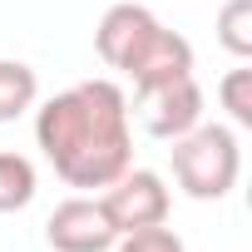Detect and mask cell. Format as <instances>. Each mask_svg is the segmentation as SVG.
<instances>
[{"label":"cell","instance_id":"obj_5","mask_svg":"<svg viewBox=\"0 0 252 252\" xmlns=\"http://www.w3.org/2000/svg\"><path fill=\"white\" fill-rule=\"evenodd\" d=\"M139 114H144V129H149L154 139L173 144V139H183L188 129H198V124H203V89H198L193 74L168 79V84L139 94Z\"/></svg>","mask_w":252,"mask_h":252},{"label":"cell","instance_id":"obj_12","mask_svg":"<svg viewBox=\"0 0 252 252\" xmlns=\"http://www.w3.org/2000/svg\"><path fill=\"white\" fill-rule=\"evenodd\" d=\"M114 252H188V247H183V237H178L173 227L154 222V227H134V232H119Z\"/></svg>","mask_w":252,"mask_h":252},{"label":"cell","instance_id":"obj_8","mask_svg":"<svg viewBox=\"0 0 252 252\" xmlns=\"http://www.w3.org/2000/svg\"><path fill=\"white\" fill-rule=\"evenodd\" d=\"M40 99V79L25 60H0V124L20 119L25 109H35Z\"/></svg>","mask_w":252,"mask_h":252},{"label":"cell","instance_id":"obj_6","mask_svg":"<svg viewBox=\"0 0 252 252\" xmlns=\"http://www.w3.org/2000/svg\"><path fill=\"white\" fill-rule=\"evenodd\" d=\"M124 74L134 79V89H139V94H149V89H158V84H168V79L193 74V45H188L183 35H173L168 25H154V30H149V40L129 55Z\"/></svg>","mask_w":252,"mask_h":252},{"label":"cell","instance_id":"obj_2","mask_svg":"<svg viewBox=\"0 0 252 252\" xmlns=\"http://www.w3.org/2000/svg\"><path fill=\"white\" fill-rule=\"evenodd\" d=\"M173 178L188 198L198 203H218L237 188V173H242V149H237V134L227 124H198L183 139H173Z\"/></svg>","mask_w":252,"mask_h":252},{"label":"cell","instance_id":"obj_1","mask_svg":"<svg viewBox=\"0 0 252 252\" xmlns=\"http://www.w3.org/2000/svg\"><path fill=\"white\" fill-rule=\"evenodd\" d=\"M35 144L69 188H109L134 163L129 99L114 79H79L35 109Z\"/></svg>","mask_w":252,"mask_h":252},{"label":"cell","instance_id":"obj_3","mask_svg":"<svg viewBox=\"0 0 252 252\" xmlns=\"http://www.w3.org/2000/svg\"><path fill=\"white\" fill-rule=\"evenodd\" d=\"M99 208L109 213L114 232H134V227L168 222L173 198H168V188H163V178H158L154 168H134V163H129V168L99 193Z\"/></svg>","mask_w":252,"mask_h":252},{"label":"cell","instance_id":"obj_7","mask_svg":"<svg viewBox=\"0 0 252 252\" xmlns=\"http://www.w3.org/2000/svg\"><path fill=\"white\" fill-rule=\"evenodd\" d=\"M154 25H158V15H154L149 5H134V0H119V5H109L104 20H99V30H94V50H99V60H104L109 69H124V64H129V55L149 40Z\"/></svg>","mask_w":252,"mask_h":252},{"label":"cell","instance_id":"obj_11","mask_svg":"<svg viewBox=\"0 0 252 252\" xmlns=\"http://www.w3.org/2000/svg\"><path fill=\"white\" fill-rule=\"evenodd\" d=\"M218 99H222V109L232 114L237 129H252V69H247V64H237V69L222 74Z\"/></svg>","mask_w":252,"mask_h":252},{"label":"cell","instance_id":"obj_10","mask_svg":"<svg viewBox=\"0 0 252 252\" xmlns=\"http://www.w3.org/2000/svg\"><path fill=\"white\" fill-rule=\"evenodd\" d=\"M218 40L237 60H252V0H227L218 10Z\"/></svg>","mask_w":252,"mask_h":252},{"label":"cell","instance_id":"obj_9","mask_svg":"<svg viewBox=\"0 0 252 252\" xmlns=\"http://www.w3.org/2000/svg\"><path fill=\"white\" fill-rule=\"evenodd\" d=\"M35 163L25 154H0V213H20L35 203Z\"/></svg>","mask_w":252,"mask_h":252},{"label":"cell","instance_id":"obj_4","mask_svg":"<svg viewBox=\"0 0 252 252\" xmlns=\"http://www.w3.org/2000/svg\"><path fill=\"white\" fill-rule=\"evenodd\" d=\"M45 242L55 252H109L119 242L109 213L99 208V198H64L50 218H45Z\"/></svg>","mask_w":252,"mask_h":252}]
</instances>
